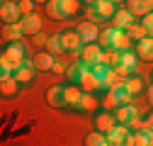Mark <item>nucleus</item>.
I'll use <instances>...</instances> for the list:
<instances>
[{
	"mask_svg": "<svg viewBox=\"0 0 153 146\" xmlns=\"http://www.w3.org/2000/svg\"><path fill=\"white\" fill-rule=\"evenodd\" d=\"M61 36V44H63V51H73V54H80V49H83V39H80V34H78V29H66V32H61L59 34Z\"/></svg>",
	"mask_w": 153,
	"mask_h": 146,
	"instance_id": "obj_1",
	"label": "nucleus"
},
{
	"mask_svg": "<svg viewBox=\"0 0 153 146\" xmlns=\"http://www.w3.org/2000/svg\"><path fill=\"white\" fill-rule=\"evenodd\" d=\"M100 54H102V46L97 42H95V44H83V49H80V63L88 66V68H92L95 63H100Z\"/></svg>",
	"mask_w": 153,
	"mask_h": 146,
	"instance_id": "obj_2",
	"label": "nucleus"
},
{
	"mask_svg": "<svg viewBox=\"0 0 153 146\" xmlns=\"http://www.w3.org/2000/svg\"><path fill=\"white\" fill-rule=\"evenodd\" d=\"M78 85L83 88V93H95V90H100V88H102L100 78L95 76V73H92V68H88V66H83V73H80Z\"/></svg>",
	"mask_w": 153,
	"mask_h": 146,
	"instance_id": "obj_3",
	"label": "nucleus"
},
{
	"mask_svg": "<svg viewBox=\"0 0 153 146\" xmlns=\"http://www.w3.org/2000/svg\"><path fill=\"white\" fill-rule=\"evenodd\" d=\"M124 146H153V132L148 129V127H141L139 132H131L126 136Z\"/></svg>",
	"mask_w": 153,
	"mask_h": 146,
	"instance_id": "obj_4",
	"label": "nucleus"
},
{
	"mask_svg": "<svg viewBox=\"0 0 153 146\" xmlns=\"http://www.w3.org/2000/svg\"><path fill=\"white\" fill-rule=\"evenodd\" d=\"M0 17H3L5 25H17L22 20V12L20 7H17V0H7V3H3V7H0Z\"/></svg>",
	"mask_w": 153,
	"mask_h": 146,
	"instance_id": "obj_5",
	"label": "nucleus"
},
{
	"mask_svg": "<svg viewBox=\"0 0 153 146\" xmlns=\"http://www.w3.org/2000/svg\"><path fill=\"white\" fill-rule=\"evenodd\" d=\"M75 29H78V34H80L83 44H95V42H97V36H100V29H97V25H95V22H90V20L80 22Z\"/></svg>",
	"mask_w": 153,
	"mask_h": 146,
	"instance_id": "obj_6",
	"label": "nucleus"
},
{
	"mask_svg": "<svg viewBox=\"0 0 153 146\" xmlns=\"http://www.w3.org/2000/svg\"><path fill=\"white\" fill-rule=\"evenodd\" d=\"M117 124H119V122H117V117H114V112H100L97 117H95V132L109 134Z\"/></svg>",
	"mask_w": 153,
	"mask_h": 146,
	"instance_id": "obj_7",
	"label": "nucleus"
},
{
	"mask_svg": "<svg viewBox=\"0 0 153 146\" xmlns=\"http://www.w3.org/2000/svg\"><path fill=\"white\" fill-rule=\"evenodd\" d=\"M83 95H85V93H83V88H80L78 83H71V85L63 88V100H66L68 107H80Z\"/></svg>",
	"mask_w": 153,
	"mask_h": 146,
	"instance_id": "obj_8",
	"label": "nucleus"
},
{
	"mask_svg": "<svg viewBox=\"0 0 153 146\" xmlns=\"http://www.w3.org/2000/svg\"><path fill=\"white\" fill-rule=\"evenodd\" d=\"M20 25H22V29H25L27 36H34V34L42 32V17L36 15V12H32V15H22Z\"/></svg>",
	"mask_w": 153,
	"mask_h": 146,
	"instance_id": "obj_9",
	"label": "nucleus"
},
{
	"mask_svg": "<svg viewBox=\"0 0 153 146\" xmlns=\"http://www.w3.org/2000/svg\"><path fill=\"white\" fill-rule=\"evenodd\" d=\"M32 66H34L36 71H51V68L56 66V56L49 54V51H36L34 59H32Z\"/></svg>",
	"mask_w": 153,
	"mask_h": 146,
	"instance_id": "obj_10",
	"label": "nucleus"
},
{
	"mask_svg": "<svg viewBox=\"0 0 153 146\" xmlns=\"http://www.w3.org/2000/svg\"><path fill=\"white\" fill-rule=\"evenodd\" d=\"M134 25V15H131V10H117V15L112 17V29H119V32H126L129 27Z\"/></svg>",
	"mask_w": 153,
	"mask_h": 146,
	"instance_id": "obj_11",
	"label": "nucleus"
},
{
	"mask_svg": "<svg viewBox=\"0 0 153 146\" xmlns=\"http://www.w3.org/2000/svg\"><path fill=\"white\" fill-rule=\"evenodd\" d=\"M126 10H131L134 17H146L153 12V0H126Z\"/></svg>",
	"mask_w": 153,
	"mask_h": 146,
	"instance_id": "obj_12",
	"label": "nucleus"
},
{
	"mask_svg": "<svg viewBox=\"0 0 153 146\" xmlns=\"http://www.w3.org/2000/svg\"><path fill=\"white\" fill-rule=\"evenodd\" d=\"M129 134H131V129H129L126 124H117V127H114V129L107 134V139H109V144H112V146H124Z\"/></svg>",
	"mask_w": 153,
	"mask_h": 146,
	"instance_id": "obj_13",
	"label": "nucleus"
},
{
	"mask_svg": "<svg viewBox=\"0 0 153 146\" xmlns=\"http://www.w3.org/2000/svg\"><path fill=\"white\" fill-rule=\"evenodd\" d=\"M134 51H136V56L141 61H153V36H146V39L136 42Z\"/></svg>",
	"mask_w": 153,
	"mask_h": 146,
	"instance_id": "obj_14",
	"label": "nucleus"
},
{
	"mask_svg": "<svg viewBox=\"0 0 153 146\" xmlns=\"http://www.w3.org/2000/svg\"><path fill=\"white\" fill-rule=\"evenodd\" d=\"M46 105H49V107H66L63 88H61V85H51V88L46 90Z\"/></svg>",
	"mask_w": 153,
	"mask_h": 146,
	"instance_id": "obj_15",
	"label": "nucleus"
},
{
	"mask_svg": "<svg viewBox=\"0 0 153 146\" xmlns=\"http://www.w3.org/2000/svg\"><path fill=\"white\" fill-rule=\"evenodd\" d=\"M136 112H139V110L134 107V105H122V107L114 110V117H117L119 124H129L134 117H136Z\"/></svg>",
	"mask_w": 153,
	"mask_h": 146,
	"instance_id": "obj_16",
	"label": "nucleus"
},
{
	"mask_svg": "<svg viewBox=\"0 0 153 146\" xmlns=\"http://www.w3.org/2000/svg\"><path fill=\"white\" fill-rule=\"evenodd\" d=\"M25 36V29H22V25L17 22V25H5V29H3V39L7 42V44H12V42H20Z\"/></svg>",
	"mask_w": 153,
	"mask_h": 146,
	"instance_id": "obj_17",
	"label": "nucleus"
},
{
	"mask_svg": "<svg viewBox=\"0 0 153 146\" xmlns=\"http://www.w3.org/2000/svg\"><path fill=\"white\" fill-rule=\"evenodd\" d=\"M95 10L100 12L102 20H112V17L117 15V5H114L112 0H97V3H95Z\"/></svg>",
	"mask_w": 153,
	"mask_h": 146,
	"instance_id": "obj_18",
	"label": "nucleus"
},
{
	"mask_svg": "<svg viewBox=\"0 0 153 146\" xmlns=\"http://www.w3.org/2000/svg\"><path fill=\"white\" fill-rule=\"evenodd\" d=\"M119 61H122V51H117V49H102V54H100V63L102 66L114 68Z\"/></svg>",
	"mask_w": 153,
	"mask_h": 146,
	"instance_id": "obj_19",
	"label": "nucleus"
},
{
	"mask_svg": "<svg viewBox=\"0 0 153 146\" xmlns=\"http://www.w3.org/2000/svg\"><path fill=\"white\" fill-rule=\"evenodd\" d=\"M17 90H20V83H17L15 76H5V78H0V93H3L5 98H12Z\"/></svg>",
	"mask_w": 153,
	"mask_h": 146,
	"instance_id": "obj_20",
	"label": "nucleus"
},
{
	"mask_svg": "<svg viewBox=\"0 0 153 146\" xmlns=\"http://www.w3.org/2000/svg\"><path fill=\"white\" fill-rule=\"evenodd\" d=\"M112 49L117 51H131V36L126 32H114V42H112Z\"/></svg>",
	"mask_w": 153,
	"mask_h": 146,
	"instance_id": "obj_21",
	"label": "nucleus"
},
{
	"mask_svg": "<svg viewBox=\"0 0 153 146\" xmlns=\"http://www.w3.org/2000/svg\"><path fill=\"white\" fill-rule=\"evenodd\" d=\"M12 76L17 78V83H20V85H25V83H29V80L34 78V66H32V63H25V66L17 68Z\"/></svg>",
	"mask_w": 153,
	"mask_h": 146,
	"instance_id": "obj_22",
	"label": "nucleus"
},
{
	"mask_svg": "<svg viewBox=\"0 0 153 146\" xmlns=\"http://www.w3.org/2000/svg\"><path fill=\"white\" fill-rule=\"evenodd\" d=\"M85 146H112V144H109L107 134H102V132H92V134L85 136Z\"/></svg>",
	"mask_w": 153,
	"mask_h": 146,
	"instance_id": "obj_23",
	"label": "nucleus"
},
{
	"mask_svg": "<svg viewBox=\"0 0 153 146\" xmlns=\"http://www.w3.org/2000/svg\"><path fill=\"white\" fill-rule=\"evenodd\" d=\"M124 90H126V93H131V95H136V93H141V90H143V80H141L139 76H129V78L124 80Z\"/></svg>",
	"mask_w": 153,
	"mask_h": 146,
	"instance_id": "obj_24",
	"label": "nucleus"
},
{
	"mask_svg": "<svg viewBox=\"0 0 153 146\" xmlns=\"http://www.w3.org/2000/svg\"><path fill=\"white\" fill-rule=\"evenodd\" d=\"M46 15L51 17V20H66L63 10H61V0H49L46 3Z\"/></svg>",
	"mask_w": 153,
	"mask_h": 146,
	"instance_id": "obj_25",
	"label": "nucleus"
},
{
	"mask_svg": "<svg viewBox=\"0 0 153 146\" xmlns=\"http://www.w3.org/2000/svg\"><path fill=\"white\" fill-rule=\"evenodd\" d=\"M46 51H49V54H53V56H61V54H66V51H63V44H61V36H59V34L49 36V42H46Z\"/></svg>",
	"mask_w": 153,
	"mask_h": 146,
	"instance_id": "obj_26",
	"label": "nucleus"
},
{
	"mask_svg": "<svg viewBox=\"0 0 153 146\" xmlns=\"http://www.w3.org/2000/svg\"><path fill=\"white\" fill-rule=\"evenodd\" d=\"M126 34L131 36V42H141V39H146V36H148V32L143 29V25H141V22H134V25L126 29Z\"/></svg>",
	"mask_w": 153,
	"mask_h": 146,
	"instance_id": "obj_27",
	"label": "nucleus"
},
{
	"mask_svg": "<svg viewBox=\"0 0 153 146\" xmlns=\"http://www.w3.org/2000/svg\"><path fill=\"white\" fill-rule=\"evenodd\" d=\"M114 32H117V29H112V27H107V29H102V32H100V36H97V44H100L102 49H112Z\"/></svg>",
	"mask_w": 153,
	"mask_h": 146,
	"instance_id": "obj_28",
	"label": "nucleus"
},
{
	"mask_svg": "<svg viewBox=\"0 0 153 146\" xmlns=\"http://www.w3.org/2000/svg\"><path fill=\"white\" fill-rule=\"evenodd\" d=\"M122 66H126L131 73L136 71V63H139V56H136V51H122Z\"/></svg>",
	"mask_w": 153,
	"mask_h": 146,
	"instance_id": "obj_29",
	"label": "nucleus"
},
{
	"mask_svg": "<svg viewBox=\"0 0 153 146\" xmlns=\"http://www.w3.org/2000/svg\"><path fill=\"white\" fill-rule=\"evenodd\" d=\"M102 105H105L107 112H114V110L119 107V93L117 90H109V93L105 95V100H102Z\"/></svg>",
	"mask_w": 153,
	"mask_h": 146,
	"instance_id": "obj_30",
	"label": "nucleus"
},
{
	"mask_svg": "<svg viewBox=\"0 0 153 146\" xmlns=\"http://www.w3.org/2000/svg\"><path fill=\"white\" fill-rule=\"evenodd\" d=\"M97 98H95L92 93H85L83 100H80V110H85V112H92V110H97Z\"/></svg>",
	"mask_w": 153,
	"mask_h": 146,
	"instance_id": "obj_31",
	"label": "nucleus"
},
{
	"mask_svg": "<svg viewBox=\"0 0 153 146\" xmlns=\"http://www.w3.org/2000/svg\"><path fill=\"white\" fill-rule=\"evenodd\" d=\"M61 10H63V17H73L78 12V0H61Z\"/></svg>",
	"mask_w": 153,
	"mask_h": 146,
	"instance_id": "obj_32",
	"label": "nucleus"
},
{
	"mask_svg": "<svg viewBox=\"0 0 153 146\" xmlns=\"http://www.w3.org/2000/svg\"><path fill=\"white\" fill-rule=\"evenodd\" d=\"M80 73H83V63H78V66H68V68H66V76L71 78V83H78V80H80Z\"/></svg>",
	"mask_w": 153,
	"mask_h": 146,
	"instance_id": "obj_33",
	"label": "nucleus"
},
{
	"mask_svg": "<svg viewBox=\"0 0 153 146\" xmlns=\"http://www.w3.org/2000/svg\"><path fill=\"white\" fill-rule=\"evenodd\" d=\"M17 7L22 15H32L34 12V0H17Z\"/></svg>",
	"mask_w": 153,
	"mask_h": 146,
	"instance_id": "obj_34",
	"label": "nucleus"
},
{
	"mask_svg": "<svg viewBox=\"0 0 153 146\" xmlns=\"http://www.w3.org/2000/svg\"><path fill=\"white\" fill-rule=\"evenodd\" d=\"M141 25H143V29L148 32V36H153V12H148L146 17H141Z\"/></svg>",
	"mask_w": 153,
	"mask_h": 146,
	"instance_id": "obj_35",
	"label": "nucleus"
},
{
	"mask_svg": "<svg viewBox=\"0 0 153 146\" xmlns=\"http://www.w3.org/2000/svg\"><path fill=\"white\" fill-rule=\"evenodd\" d=\"M85 15H88V20H90V22H95V25H97V22L102 20V17H100V12L95 10V5H88V10H85Z\"/></svg>",
	"mask_w": 153,
	"mask_h": 146,
	"instance_id": "obj_36",
	"label": "nucleus"
},
{
	"mask_svg": "<svg viewBox=\"0 0 153 146\" xmlns=\"http://www.w3.org/2000/svg\"><path fill=\"white\" fill-rule=\"evenodd\" d=\"M117 93H119V107L122 105H131V98H134L131 93H126L124 88H117Z\"/></svg>",
	"mask_w": 153,
	"mask_h": 146,
	"instance_id": "obj_37",
	"label": "nucleus"
},
{
	"mask_svg": "<svg viewBox=\"0 0 153 146\" xmlns=\"http://www.w3.org/2000/svg\"><path fill=\"white\" fill-rule=\"evenodd\" d=\"M32 42H34V46H46L49 36H44V34L39 32V34H34V36H32Z\"/></svg>",
	"mask_w": 153,
	"mask_h": 146,
	"instance_id": "obj_38",
	"label": "nucleus"
},
{
	"mask_svg": "<svg viewBox=\"0 0 153 146\" xmlns=\"http://www.w3.org/2000/svg\"><path fill=\"white\" fill-rule=\"evenodd\" d=\"M126 127H129V129H134V132H139L141 127H143V122H141V119H139V115H136V117H134V119H131Z\"/></svg>",
	"mask_w": 153,
	"mask_h": 146,
	"instance_id": "obj_39",
	"label": "nucleus"
},
{
	"mask_svg": "<svg viewBox=\"0 0 153 146\" xmlns=\"http://www.w3.org/2000/svg\"><path fill=\"white\" fill-rule=\"evenodd\" d=\"M143 127H148V129L153 132V112H148V117H146V122H143Z\"/></svg>",
	"mask_w": 153,
	"mask_h": 146,
	"instance_id": "obj_40",
	"label": "nucleus"
},
{
	"mask_svg": "<svg viewBox=\"0 0 153 146\" xmlns=\"http://www.w3.org/2000/svg\"><path fill=\"white\" fill-rule=\"evenodd\" d=\"M51 71H53V73H63V71H66V68H63V66H61V63H59V61H56V66H53V68H51Z\"/></svg>",
	"mask_w": 153,
	"mask_h": 146,
	"instance_id": "obj_41",
	"label": "nucleus"
},
{
	"mask_svg": "<svg viewBox=\"0 0 153 146\" xmlns=\"http://www.w3.org/2000/svg\"><path fill=\"white\" fill-rule=\"evenodd\" d=\"M148 105L153 107V83H151V90H148Z\"/></svg>",
	"mask_w": 153,
	"mask_h": 146,
	"instance_id": "obj_42",
	"label": "nucleus"
},
{
	"mask_svg": "<svg viewBox=\"0 0 153 146\" xmlns=\"http://www.w3.org/2000/svg\"><path fill=\"white\" fill-rule=\"evenodd\" d=\"M83 3H88V5H95V3H97V0H83Z\"/></svg>",
	"mask_w": 153,
	"mask_h": 146,
	"instance_id": "obj_43",
	"label": "nucleus"
},
{
	"mask_svg": "<svg viewBox=\"0 0 153 146\" xmlns=\"http://www.w3.org/2000/svg\"><path fill=\"white\" fill-rule=\"evenodd\" d=\"M34 3H44V5H46V3H49V0H34Z\"/></svg>",
	"mask_w": 153,
	"mask_h": 146,
	"instance_id": "obj_44",
	"label": "nucleus"
},
{
	"mask_svg": "<svg viewBox=\"0 0 153 146\" xmlns=\"http://www.w3.org/2000/svg\"><path fill=\"white\" fill-rule=\"evenodd\" d=\"M112 3H114V5H119V3H124V0H112Z\"/></svg>",
	"mask_w": 153,
	"mask_h": 146,
	"instance_id": "obj_45",
	"label": "nucleus"
},
{
	"mask_svg": "<svg viewBox=\"0 0 153 146\" xmlns=\"http://www.w3.org/2000/svg\"><path fill=\"white\" fill-rule=\"evenodd\" d=\"M151 83H153V76H151Z\"/></svg>",
	"mask_w": 153,
	"mask_h": 146,
	"instance_id": "obj_46",
	"label": "nucleus"
}]
</instances>
